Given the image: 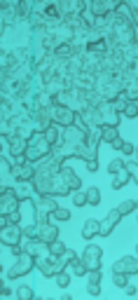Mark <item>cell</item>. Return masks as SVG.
<instances>
[{
    "instance_id": "obj_1",
    "label": "cell",
    "mask_w": 138,
    "mask_h": 300,
    "mask_svg": "<svg viewBox=\"0 0 138 300\" xmlns=\"http://www.w3.org/2000/svg\"><path fill=\"white\" fill-rule=\"evenodd\" d=\"M35 268V256H31L28 251H19L14 253L10 260V265L5 270V277L7 279H19V277H26L28 272H33Z\"/></svg>"
},
{
    "instance_id": "obj_2",
    "label": "cell",
    "mask_w": 138,
    "mask_h": 300,
    "mask_svg": "<svg viewBox=\"0 0 138 300\" xmlns=\"http://www.w3.org/2000/svg\"><path fill=\"white\" fill-rule=\"evenodd\" d=\"M52 143L45 139V134L43 131H35L31 139H28V146H26V160L28 162H40L45 160V157H49L52 155Z\"/></svg>"
},
{
    "instance_id": "obj_3",
    "label": "cell",
    "mask_w": 138,
    "mask_h": 300,
    "mask_svg": "<svg viewBox=\"0 0 138 300\" xmlns=\"http://www.w3.org/2000/svg\"><path fill=\"white\" fill-rule=\"evenodd\" d=\"M35 268L40 270L43 277H56V275H61V272L68 268V260H66V256L56 258V256H52V253H47V256H35Z\"/></svg>"
},
{
    "instance_id": "obj_4",
    "label": "cell",
    "mask_w": 138,
    "mask_h": 300,
    "mask_svg": "<svg viewBox=\"0 0 138 300\" xmlns=\"http://www.w3.org/2000/svg\"><path fill=\"white\" fill-rule=\"evenodd\" d=\"M19 195H17V188H12V185H2V190H0V216H12L19 211Z\"/></svg>"
},
{
    "instance_id": "obj_5",
    "label": "cell",
    "mask_w": 138,
    "mask_h": 300,
    "mask_svg": "<svg viewBox=\"0 0 138 300\" xmlns=\"http://www.w3.org/2000/svg\"><path fill=\"white\" fill-rule=\"evenodd\" d=\"M96 122L98 127H117L119 125V113L110 101H101L96 106Z\"/></svg>"
},
{
    "instance_id": "obj_6",
    "label": "cell",
    "mask_w": 138,
    "mask_h": 300,
    "mask_svg": "<svg viewBox=\"0 0 138 300\" xmlns=\"http://www.w3.org/2000/svg\"><path fill=\"white\" fill-rule=\"evenodd\" d=\"M49 118H52V125H56V127H73L75 125V113L70 110V108L61 106V103H54L52 108H49Z\"/></svg>"
},
{
    "instance_id": "obj_7",
    "label": "cell",
    "mask_w": 138,
    "mask_h": 300,
    "mask_svg": "<svg viewBox=\"0 0 138 300\" xmlns=\"http://www.w3.org/2000/svg\"><path fill=\"white\" fill-rule=\"evenodd\" d=\"M80 260L87 265V272L89 270H101V265H103V249L98 244H87Z\"/></svg>"
},
{
    "instance_id": "obj_8",
    "label": "cell",
    "mask_w": 138,
    "mask_h": 300,
    "mask_svg": "<svg viewBox=\"0 0 138 300\" xmlns=\"http://www.w3.org/2000/svg\"><path fill=\"white\" fill-rule=\"evenodd\" d=\"M35 206H38V225H43V223H49V216L54 214V209H56L59 204H56V197L43 195V197L35 200Z\"/></svg>"
},
{
    "instance_id": "obj_9",
    "label": "cell",
    "mask_w": 138,
    "mask_h": 300,
    "mask_svg": "<svg viewBox=\"0 0 138 300\" xmlns=\"http://www.w3.org/2000/svg\"><path fill=\"white\" fill-rule=\"evenodd\" d=\"M0 242H2V247L7 249H19L23 242V230L22 225H10V227H2V232H0Z\"/></svg>"
},
{
    "instance_id": "obj_10",
    "label": "cell",
    "mask_w": 138,
    "mask_h": 300,
    "mask_svg": "<svg viewBox=\"0 0 138 300\" xmlns=\"http://www.w3.org/2000/svg\"><path fill=\"white\" fill-rule=\"evenodd\" d=\"M5 143V155H10V157H22L26 155V146H28V141L19 136V134H10V136H5L2 139Z\"/></svg>"
},
{
    "instance_id": "obj_11",
    "label": "cell",
    "mask_w": 138,
    "mask_h": 300,
    "mask_svg": "<svg viewBox=\"0 0 138 300\" xmlns=\"http://www.w3.org/2000/svg\"><path fill=\"white\" fill-rule=\"evenodd\" d=\"M113 272L119 275H129V277H136L138 272V258L136 256H122L113 263Z\"/></svg>"
},
{
    "instance_id": "obj_12",
    "label": "cell",
    "mask_w": 138,
    "mask_h": 300,
    "mask_svg": "<svg viewBox=\"0 0 138 300\" xmlns=\"http://www.w3.org/2000/svg\"><path fill=\"white\" fill-rule=\"evenodd\" d=\"M35 239H40L43 244H54L59 239V225H52V223H43L38 225V232H35Z\"/></svg>"
},
{
    "instance_id": "obj_13",
    "label": "cell",
    "mask_w": 138,
    "mask_h": 300,
    "mask_svg": "<svg viewBox=\"0 0 138 300\" xmlns=\"http://www.w3.org/2000/svg\"><path fill=\"white\" fill-rule=\"evenodd\" d=\"M10 174L14 176V181H17V183H31L33 181V174H35V164L26 160L23 164L14 167V169L10 167Z\"/></svg>"
},
{
    "instance_id": "obj_14",
    "label": "cell",
    "mask_w": 138,
    "mask_h": 300,
    "mask_svg": "<svg viewBox=\"0 0 138 300\" xmlns=\"http://www.w3.org/2000/svg\"><path fill=\"white\" fill-rule=\"evenodd\" d=\"M119 221H122V214H119L117 209H110L106 218H103V221H98V235L108 237L113 230H115V225L119 223Z\"/></svg>"
},
{
    "instance_id": "obj_15",
    "label": "cell",
    "mask_w": 138,
    "mask_h": 300,
    "mask_svg": "<svg viewBox=\"0 0 138 300\" xmlns=\"http://www.w3.org/2000/svg\"><path fill=\"white\" fill-rule=\"evenodd\" d=\"M49 195H52V197H64V195H70V188H68V183H66L61 169L52 176V190H49Z\"/></svg>"
},
{
    "instance_id": "obj_16",
    "label": "cell",
    "mask_w": 138,
    "mask_h": 300,
    "mask_svg": "<svg viewBox=\"0 0 138 300\" xmlns=\"http://www.w3.org/2000/svg\"><path fill=\"white\" fill-rule=\"evenodd\" d=\"M31 183H33V193L38 197L49 195V190H52V176H33Z\"/></svg>"
},
{
    "instance_id": "obj_17",
    "label": "cell",
    "mask_w": 138,
    "mask_h": 300,
    "mask_svg": "<svg viewBox=\"0 0 138 300\" xmlns=\"http://www.w3.org/2000/svg\"><path fill=\"white\" fill-rule=\"evenodd\" d=\"M61 174H64V178H66V183H68V188H70V193H75V190H80V188H82V181H80V176H77L73 169L61 167Z\"/></svg>"
},
{
    "instance_id": "obj_18",
    "label": "cell",
    "mask_w": 138,
    "mask_h": 300,
    "mask_svg": "<svg viewBox=\"0 0 138 300\" xmlns=\"http://www.w3.org/2000/svg\"><path fill=\"white\" fill-rule=\"evenodd\" d=\"M96 235H98V221L96 218H87L85 225H82V239L92 242Z\"/></svg>"
},
{
    "instance_id": "obj_19",
    "label": "cell",
    "mask_w": 138,
    "mask_h": 300,
    "mask_svg": "<svg viewBox=\"0 0 138 300\" xmlns=\"http://www.w3.org/2000/svg\"><path fill=\"white\" fill-rule=\"evenodd\" d=\"M14 298L17 300H35V291H33L31 284H19L14 289Z\"/></svg>"
},
{
    "instance_id": "obj_20",
    "label": "cell",
    "mask_w": 138,
    "mask_h": 300,
    "mask_svg": "<svg viewBox=\"0 0 138 300\" xmlns=\"http://www.w3.org/2000/svg\"><path fill=\"white\" fill-rule=\"evenodd\" d=\"M129 181H131V174H129V169L124 167V169H119V172L115 174V178H113V188L119 190V188H124Z\"/></svg>"
},
{
    "instance_id": "obj_21",
    "label": "cell",
    "mask_w": 138,
    "mask_h": 300,
    "mask_svg": "<svg viewBox=\"0 0 138 300\" xmlns=\"http://www.w3.org/2000/svg\"><path fill=\"white\" fill-rule=\"evenodd\" d=\"M85 195H87V204H89V206H98V204H101V190H98L96 185H89L85 190Z\"/></svg>"
},
{
    "instance_id": "obj_22",
    "label": "cell",
    "mask_w": 138,
    "mask_h": 300,
    "mask_svg": "<svg viewBox=\"0 0 138 300\" xmlns=\"http://www.w3.org/2000/svg\"><path fill=\"white\" fill-rule=\"evenodd\" d=\"M43 134H45V139L52 143V148H54V146H59V141H61V127L52 125V127L47 129V131H43Z\"/></svg>"
},
{
    "instance_id": "obj_23",
    "label": "cell",
    "mask_w": 138,
    "mask_h": 300,
    "mask_svg": "<svg viewBox=\"0 0 138 300\" xmlns=\"http://www.w3.org/2000/svg\"><path fill=\"white\" fill-rule=\"evenodd\" d=\"M117 136V127H101V143H113Z\"/></svg>"
},
{
    "instance_id": "obj_24",
    "label": "cell",
    "mask_w": 138,
    "mask_h": 300,
    "mask_svg": "<svg viewBox=\"0 0 138 300\" xmlns=\"http://www.w3.org/2000/svg\"><path fill=\"white\" fill-rule=\"evenodd\" d=\"M117 211L122 214V218H124V216L136 214V200H127V202H122L119 206H117Z\"/></svg>"
},
{
    "instance_id": "obj_25",
    "label": "cell",
    "mask_w": 138,
    "mask_h": 300,
    "mask_svg": "<svg viewBox=\"0 0 138 300\" xmlns=\"http://www.w3.org/2000/svg\"><path fill=\"white\" fill-rule=\"evenodd\" d=\"M52 218L56 221V223H66V221H70V209H66V206H56L54 209Z\"/></svg>"
},
{
    "instance_id": "obj_26",
    "label": "cell",
    "mask_w": 138,
    "mask_h": 300,
    "mask_svg": "<svg viewBox=\"0 0 138 300\" xmlns=\"http://www.w3.org/2000/svg\"><path fill=\"white\" fill-rule=\"evenodd\" d=\"M66 251H68V247H66L61 239H56L54 244H49V253L52 256H56V258H61V256H66Z\"/></svg>"
},
{
    "instance_id": "obj_27",
    "label": "cell",
    "mask_w": 138,
    "mask_h": 300,
    "mask_svg": "<svg viewBox=\"0 0 138 300\" xmlns=\"http://www.w3.org/2000/svg\"><path fill=\"white\" fill-rule=\"evenodd\" d=\"M70 268H73V275H75V277H85V275H87V265L82 263V260H80V258L70 263Z\"/></svg>"
},
{
    "instance_id": "obj_28",
    "label": "cell",
    "mask_w": 138,
    "mask_h": 300,
    "mask_svg": "<svg viewBox=\"0 0 138 300\" xmlns=\"http://www.w3.org/2000/svg\"><path fill=\"white\" fill-rule=\"evenodd\" d=\"M124 167H127V162L122 160V157H117V160H113L110 164H108V174H113V176H115V174L119 172V169H124Z\"/></svg>"
},
{
    "instance_id": "obj_29",
    "label": "cell",
    "mask_w": 138,
    "mask_h": 300,
    "mask_svg": "<svg viewBox=\"0 0 138 300\" xmlns=\"http://www.w3.org/2000/svg\"><path fill=\"white\" fill-rule=\"evenodd\" d=\"M113 284L117 289H124L129 284V275H119V272H113Z\"/></svg>"
},
{
    "instance_id": "obj_30",
    "label": "cell",
    "mask_w": 138,
    "mask_h": 300,
    "mask_svg": "<svg viewBox=\"0 0 138 300\" xmlns=\"http://www.w3.org/2000/svg\"><path fill=\"white\" fill-rule=\"evenodd\" d=\"M73 206H87L85 190H75V193H73Z\"/></svg>"
},
{
    "instance_id": "obj_31",
    "label": "cell",
    "mask_w": 138,
    "mask_h": 300,
    "mask_svg": "<svg viewBox=\"0 0 138 300\" xmlns=\"http://www.w3.org/2000/svg\"><path fill=\"white\" fill-rule=\"evenodd\" d=\"M85 277L89 279L87 284H101V279H103V275H101V270H89V272H87Z\"/></svg>"
},
{
    "instance_id": "obj_32",
    "label": "cell",
    "mask_w": 138,
    "mask_h": 300,
    "mask_svg": "<svg viewBox=\"0 0 138 300\" xmlns=\"http://www.w3.org/2000/svg\"><path fill=\"white\" fill-rule=\"evenodd\" d=\"M56 286H61V289H68V284H70V275H68V272H61V275H56Z\"/></svg>"
},
{
    "instance_id": "obj_33",
    "label": "cell",
    "mask_w": 138,
    "mask_h": 300,
    "mask_svg": "<svg viewBox=\"0 0 138 300\" xmlns=\"http://www.w3.org/2000/svg\"><path fill=\"white\" fill-rule=\"evenodd\" d=\"M124 289H127V293L131 296V298H136V293H138V281H136L134 277H129V284L124 286Z\"/></svg>"
},
{
    "instance_id": "obj_34",
    "label": "cell",
    "mask_w": 138,
    "mask_h": 300,
    "mask_svg": "<svg viewBox=\"0 0 138 300\" xmlns=\"http://www.w3.org/2000/svg\"><path fill=\"white\" fill-rule=\"evenodd\" d=\"M122 113H124V115H127L129 120H136V101H129L127 108H124Z\"/></svg>"
},
{
    "instance_id": "obj_35",
    "label": "cell",
    "mask_w": 138,
    "mask_h": 300,
    "mask_svg": "<svg viewBox=\"0 0 138 300\" xmlns=\"http://www.w3.org/2000/svg\"><path fill=\"white\" fill-rule=\"evenodd\" d=\"M122 152H124V155H129V157H134V155H136V143H127V141H124V148H122Z\"/></svg>"
},
{
    "instance_id": "obj_36",
    "label": "cell",
    "mask_w": 138,
    "mask_h": 300,
    "mask_svg": "<svg viewBox=\"0 0 138 300\" xmlns=\"http://www.w3.org/2000/svg\"><path fill=\"white\" fill-rule=\"evenodd\" d=\"M87 293L89 296H101V284H87Z\"/></svg>"
},
{
    "instance_id": "obj_37",
    "label": "cell",
    "mask_w": 138,
    "mask_h": 300,
    "mask_svg": "<svg viewBox=\"0 0 138 300\" xmlns=\"http://www.w3.org/2000/svg\"><path fill=\"white\" fill-rule=\"evenodd\" d=\"M7 296H12V289L7 284V277H2V298H7Z\"/></svg>"
},
{
    "instance_id": "obj_38",
    "label": "cell",
    "mask_w": 138,
    "mask_h": 300,
    "mask_svg": "<svg viewBox=\"0 0 138 300\" xmlns=\"http://www.w3.org/2000/svg\"><path fill=\"white\" fill-rule=\"evenodd\" d=\"M110 146H113V148H115V150H119V152H122V148H124V141H122V139H119V136H117V139L113 141Z\"/></svg>"
},
{
    "instance_id": "obj_39",
    "label": "cell",
    "mask_w": 138,
    "mask_h": 300,
    "mask_svg": "<svg viewBox=\"0 0 138 300\" xmlns=\"http://www.w3.org/2000/svg\"><path fill=\"white\" fill-rule=\"evenodd\" d=\"M61 300H73V296H70V293H64V296H61Z\"/></svg>"
},
{
    "instance_id": "obj_40",
    "label": "cell",
    "mask_w": 138,
    "mask_h": 300,
    "mask_svg": "<svg viewBox=\"0 0 138 300\" xmlns=\"http://www.w3.org/2000/svg\"><path fill=\"white\" fill-rule=\"evenodd\" d=\"M38 300H52V298H38Z\"/></svg>"
}]
</instances>
